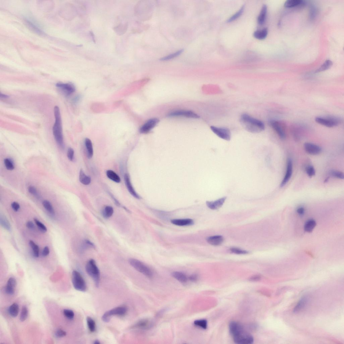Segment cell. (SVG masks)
Listing matches in <instances>:
<instances>
[{"label":"cell","mask_w":344,"mask_h":344,"mask_svg":"<svg viewBox=\"0 0 344 344\" xmlns=\"http://www.w3.org/2000/svg\"><path fill=\"white\" fill-rule=\"evenodd\" d=\"M230 333L234 342L238 344H251L254 342L252 336L246 331L243 326L236 322H230L229 325Z\"/></svg>","instance_id":"obj_1"},{"label":"cell","mask_w":344,"mask_h":344,"mask_svg":"<svg viewBox=\"0 0 344 344\" xmlns=\"http://www.w3.org/2000/svg\"><path fill=\"white\" fill-rule=\"evenodd\" d=\"M240 121L243 127L250 132L259 133L265 129V125L262 121L247 114L242 115Z\"/></svg>","instance_id":"obj_2"},{"label":"cell","mask_w":344,"mask_h":344,"mask_svg":"<svg viewBox=\"0 0 344 344\" xmlns=\"http://www.w3.org/2000/svg\"><path fill=\"white\" fill-rule=\"evenodd\" d=\"M55 121L53 127V135L58 144L61 147L64 146V140L60 109L56 106L54 109Z\"/></svg>","instance_id":"obj_3"},{"label":"cell","mask_w":344,"mask_h":344,"mask_svg":"<svg viewBox=\"0 0 344 344\" xmlns=\"http://www.w3.org/2000/svg\"><path fill=\"white\" fill-rule=\"evenodd\" d=\"M85 269L87 273L93 280L96 287H98L100 279V273L95 261L93 259H90L86 264Z\"/></svg>","instance_id":"obj_4"},{"label":"cell","mask_w":344,"mask_h":344,"mask_svg":"<svg viewBox=\"0 0 344 344\" xmlns=\"http://www.w3.org/2000/svg\"><path fill=\"white\" fill-rule=\"evenodd\" d=\"M130 265L139 272L148 278L153 276V273L149 268L140 261L135 259H130L129 260Z\"/></svg>","instance_id":"obj_5"},{"label":"cell","mask_w":344,"mask_h":344,"mask_svg":"<svg viewBox=\"0 0 344 344\" xmlns=\"http://www.w3.org/2000/svg\"><path fill=\"white\" fill-rule=\"evenodd\" d=\"M72 282L74 288L77 290L85 292L87 289L86 285L81 274L77 271L72 273Z\"/></svg>","instance_id":"obj_6"},{"label":"cell","mask_w":344,"mask_h":344,"mask_svg":"<svg viewBox=\"0 0 344 344\" xmlns=\"http://www.w3.org/2000/svg\"><path fill=\"white\" fill-rule=\"evenodd\" d=\"M127 312V308L125 306H118L107 311L102 317V320L105 322L110 321L112 316L124 315Z\"/></svg>","instance_id":"obj_7"},{"label":"cell","mask_w":344,"mask_h":344,"mask_svg":"<svg viewBox=\"0 0 344 344\" xmlns=\"http://www.w3.org/2000/svg\"><path fill=\"white\" fill-rule=\"evenodd\" d=\"M315 121L318 124L328 128L334 127L341 122L340 119L334 117H318L316 118Z\"/></svg>","instance_id":"obj_8"},{"label":"cell","mask_w":344,"mask_h":344,"mask_svg":"<svg viewBox=\"0 0 344 344\" xmlns=\"http://www.w3.org/2000/svg\"><path fill=\"white\" fill-rule=\"evenodd\" d=\"M211 129L213 132L221 139L227 141L231 140V132L229 129L213 126L211 127Z\"/></svg>","instance_id":"obj_9"},{"label":"cell","mask_w":344,"mask_h":344,"mask_svg":"<svg viewBox=\"0 0 344 344\" xmlns=\"http://www.w3.org/2000/svg\"><path fill=\"white\" fill-rule=\"evenodd\" d=\"M56 85L57 88L60 89L67 96H69L75 91V86L71 83L58 82L57 83Z\"/></svg>","instance_id":"obj_10"},{"label":"cell","mask_w":344,"mask_h":344,"mask_svg":"<svg viewBox=\"0 0 344 344\" xmlns=\"http://www.w3.org/2000/svg\"><path fill=\"white\" fill-rule=\"evenodd\" d=\"M159 122V120L156 118H152L148 121L140 128V132L142 133H147L156 125Z\"/></svg>","instance_id":"obj_11"},{"label":"cell","mask_w":344,"mask_h":344,"mask_svg":"<svg viewBox=\"0 0 344 344\" xmlns=\"http://www.w3.org/2000/svg\"><path fill=\"white\" fill-rule=\"evenodd\" d=\"M269 124L281 139L284 140L285 139L286 136L284 129L280 122L276 121L271 120L270 121Z\"/></svg>","instance_id":"obj_12"},{"label":"cell","mask_w":344,"mask_h":344,"mask_svg":"<svg viewBox=\"0 0 344 344\" xmlns=\"http://www.w3.org/2000/svg\"><path fill=\"white\" fill-rule=\"evenodd\" d=\"M169 117H184L188 118H198L200 116L194 112L189 111L179 110L174 111L168 114Z\"/></svg>","instance_id":"obj_13"},{"label":"cell","mask_w":344,"mask_h":344,"mask_svg":"<svg viewBox=\"0 0 344 344\" xmlns=\"http://www.w3.org/2000/svg\"><path fill=\"white\" fill-rule=\"evenodd\" d=\"M304 148L306 152L312 155L319 154L322 151L321 148L316 144L310 143H306L304 144Z\"/></svg>","instance_id":"obj_14"},{"label":"cell","mask_w":344,"mask_h":344,"mask_svg":"<svg viewBox=\"0 0 344 344\" xmlns=\"http://www.w3.org/2000/svg\"><path fill=\"white\" fill-rule=\"evenodd\" d=\"M292 163L291 159L287 161V172L284 178L280 184L281 187H283L287 184L291 178L292 173Z\"/></svg>","instance_id":"obj_15"},{"label":"cell","mask_w":344,"mask_h":344,"mask_svg":"<svg viewBox=\"0 0 344 344\" xmlns=\"http://www.w3.org/2000/svg\"><path fill=\"white\" fill-rule=\"evenodd\" d=\"M124 179L126 186L130 193L131 194L133 197L135 198L138 199V200L140 199L141 198L140 196L136 193L132 186L131 181H130L129 176L128 174H125L124 176Z\"/></svg>","instance_id":"obj_16"},{"label":"cell","mask_w":344,"mask_h":344,"mask_svg":"<svg viewBox=\"0 0 344 344\" xmlns=\"http://www.w3.org/2000/svg\"><path fill=\"white\" fill-rule=\"evenodd\" d=\"M227 197H224L215 201L206 202V204L208 207L212 210L218 209L223 205L226 200Z\"/></svg>","instance_id":"obj_17"},{"label":"cell","mask_w":344,"mask_h":344,"mask_svg":"<svg viewBox=\"0 0 344 344\" xmlns=\"http://www.w3.org/2000/svg\"><path fill=\"white\" fill-rule=\"evenodd\" d=\"M17 282L14 278H10L8 280L5 288V291L7 294L12 295L15 291Z\"/></svg>","instance_id":"obj_18"},{"label":"cell","mask_w":344,"mask_h":344,"mask_svg":"<svg viewBox=\"0 0 344 344\" xmlns=\"http://www.w3.org/2000/svg\"><path fill=\"white\" fill-rule=\"evenodd\" d=\"M171 222L174 225L180 226H191L194 223L193 220L190 219H173L171 220Z\"/></svg>","instance_id":"obj_19"},{"label":"cell","mask_w":344,"mask_h":344,"mask_svg":"<svg viewBox=\"0 0 344 344\" xmlns=\"http://www.w3.org/2000/svg\"><path fill=\"white\" fill-rule=\"evenodd\" d=\"M206 240L209 244L212 245L219 246L223 243L224 238L222 236L216 235L208 238Z\"/></svg>","instance_id":"obj_20"},{"label":"cell","mask_w":344,"mask_h":344,"mask_svg":"<svg viewBox=\"0 0 344 344\" xmlns=\"http://www.w3.org/2000/svg\"><path fill=\"white\" fill-rule=\"evenodd\" d=\"M151 324L150 322L148 320H142L137 322L132 326L133 329H146L149 328Z\"/></svg>","instance_id":"obj_21"},{"label":"cell","mask_w":344,"mask_h":344,"mask_svg":"<svg viewBox=\"0 0 344 344\" xmlns=\"http://www.w3.org/2000/svg\"><path fill=\"white\" fill-rule=\"evenodd\" d=\"M306 4V1L303 0H288L285 2L284 6L287 8H292Z\"/></svg>","instance_id":"obj_22"},{"label":"cell","mask_w":344,"mask_h":344,"mask_svg":"<svg viewBox=\"0 0 344 344\" xmlns=\"http://www.w3.org/2000/svg\"><path fill=\"white\" fill-rule=\"evenodd\" d=\"M267 10V6L266 5H263L258 18V23L259 25H263L265 23L266 19Z\"/></svg>","instance_id":"obj_23"},{"label":"cell","mask_w":344,"mask_h":344,"mask_svg":"<svg viewBox=\"0 0 344 344\" xmlns=\"http://www.w3.org/2000/svg\"><path fill=\"white\" fill-rule=\"evenodd\" d=\"M172 276L181 283H185L188 280V278L186 275L180 271L173 272L172 273Z\"/></svg>","instance_id":"obj_24"},{"label":"cell","mask_w":344,"mask_h":344,"mask_svg":"<svg viewBox=\"0 0 344 344\" xmlns=\"http://www.w3.org/2000/svg\"><path fill=\"white\" fill-rule=\"evenodd\" d=\"M85 144L88 158L89 159H91L92 158L93 154V150L92 141L89 139L86 138L85 140Z\"/></svg>","instance_id":"obj_25"},{"label":"cell","mask_w":344,"mask_h":344,"mask_svg":"<svg viewBox=\"0 0 344 344\" xmlns=\"http://www.w3.org/2000/svg\"><path fill=\"white\" fill-rule=\"evenodd\" d=\"M79 179L80 181L82 184L85 185H89L91 182L90 177L87 176L82 169H81L80 171Z\"/></svg>","instance_id":"obj_26"},{"label":"cell","mask_w":344,"mask_h":344,"mask_svg":"<svg viewBox=\"0 0 344 344\" xmlns=\"http://www.w3.org/2000/svg\"><path fill=\"white\" fill-rule=\"evenodd\" d=\"M268 29L267 28H264L263 30H257L255 32L253 36L255 38L259 40L265 39L267 37L268 34Z\"/></svg>","instance_id":"obj_27"},{"label":"cell","mask_w":344,"mask_h":344,"mask_svg":"<svg viewBox=\"0 0 344 344\" xmlns=\"http://www.w3.org/2000/svg\"><path fill=\"white\" fill-rule=\"evenodd\" d=\"M307 298L306 297H303L299 300L296 306H295L293 312L295 313H297L300 312L301 310L305 306L307 302Z\"/></svg>","instance_id":"obj_28"},{"label":"cell","mask_w":344,"mask_h":344,"mask_svg":"<svg viewBox=\"0 0 344 344\" xmlns=\"http://www.w3.org/2000/svg\"><path fill=\"white\" fill-rule=\"evenodd\" d=\"M316 225V223L315 221L312 219L309 220L305 224L304 230L306 232L310 233L312 232Z\"/></svg>","instance_id":"obj_29"},{"label":"cell","mask_w":344,"mask_h":344,"mask_svg":"<svg viewBox=\"0 0 344 344\" xmlns=\"http://www.w3.org/2000/svg\"><path fill=\"white\" fill-rule=\"evenodd\" d=\"M106 174L108 178L117 183H120L121 182L120 177L115 172L112 170H109L106 172Z\"/></svg>","instance_id":"obj_30"},{"label":"cell","mask_w":344,"mask_h":344,"mask_svg":"<svg viewBox=\"0 0 344 344\" xmlns=\"http://www.w3.org/2000/svg\"><path fill=\"white\" fill-rule=\"evenodd\" d=\"M332 61L329 60H326L322 66L315 71V73L327 70L330 69L332 66Z\"/></svg>","instance_id":"obj_31"},{"label":"cell","mask_w":344,"mask_h":344,"mask_svg":"<svg viewBox=\"0 0 344 344\" xmlns=\"http://www.w3.org/2000/svg\"><path fill=\"white\" fill-rule=\"evenodd\" d=\"M19 307L16 303H14L10 306L9 309V312L10 315L14 318L16 317L18 314Z\"/></svg>","instance_id":"obj_32"},{"label":"cell","mask_w":344,"mask_h":344,"mask_svg":"<svg viewBox=\"0 0 344 344\" xmlns=\"http://www.w3.org/2000/svg\"><path fill=\"white\" fill-rule=\"evenodd\" d=\"M113 213V208L111 206H107L103 209L102 214L104 218L107 219L110 218Z\"/></svg>","instance_id":"obj_33"},{"label":"cell","mask_w":344,"mask_h":344,"mask_svg":"<svg viewBox=\"0 0 344 344\" xmlns=\"http://www.w3.org/2000/svg\"><path fill=\"white\" fill-rule=\"evenodd\" d=\"M184 51V49H180L178 50V51L176 52L175 53L170 54V55L168 56H166L165 57L161 58L160 59V60L161 61H166L171 60L172 59H173V58H174L178 57V56L180 55Z\"/></svg>","instance_id":"obj_34"},{"label":"cell","mask_w":344,"mask_h":344,"mask_svg":"<svg viewBox=\"0 0 344 344\" xmlns=\"http://www.w3.org/2000/svg\"><path fill=\"white\" fill-rule=\"evenodd\" d=\"M87 323L89 330L93 332L96 330V324L95 321L90 317H88L86 318Z\"/></svg>","instance_id":"obj_35"},{"label":"cell","mask_w":344,"mask_h":344,"mask_svg":"<svg viewBox=\"0 0 344 344\" xmlns=\"http://www.w3.org/2000/svg\"><path fill=\"white\" fill-rule=\"evenodd\" d=\"M245 8V5L243 6L238 11L236 14H234V15L231 16L229 19H228L227 21V23H230L236 20L237 19L241 16L243 13V12L244 9Z\"/></svg>","instance_id":"obj_36"},{"label":"cell","mask_w":344,"mask_h":344,"mask_svg":"<svg viewBox=\"0 0 344 344\" xmlns=\"http://www.w3.org/2000/svg\"><path fill=\"white\" fill-rule=\"evenodd\" d=\"M42 204L43 207L49 213L52 215L55 214V212L51 203L48 200H44Z\"/></svg>","instance_id":"obj_37"},{"label":"cell","mask_w":344,"mask_h":344,"mask_svg":"<svg viewBox=\"0 0 344 344\" xmlns=\"http://www.w3.org/2000/svg\"><path fill=\"white\" fill-rule=\"evenodd\" d=\"M30 247L33 251L34 255L36 258H38L39 256V249L38 246L33 241L30 240L29 242Z\"/></svg>","instance_id":"obj_38"},{"label":"cell","mask_w":344,"mask_h":344,"mask_svg":"<svg viewBox=\"0 0 344 344\" xmlns=\"http://www.w3.org/2000/svg\"><path fill=\"white\" fill-rule=\"evenodd\" d=\"M194 324L202 329H206L208 328V322L205 319L196 320L194 322Z\"/></svg>","instance_id":"obj_39"},{"label":"cell","mask_w":344,"mask_h":344,"mask_svg":"<svg viewBox=\"0 0 344 344\" xmlns=\"http://www.w3.org/2000/svg\"><path fill=\"white\" fill-rule=\"evenodd\" d=\"M28 314L27 308L26 306H23L22 309L20 317V320L21 322H24L27 319Z\"/></svg>","instance_id":"obj_40"},{"label":"cell","mask_w":344,"mask_h":344,"mask_svg":"<svg viewBox=\"0 0 344 344\" xmlns=\"http://www.w3.org/2000/svg\"><path fill=\"white\" fill-rule=\"evenodd\" d=\"M331 176L340 179H344V174L343 172L335 170H331L329 172Z\"/></svg>","instance_id":"obj_41"},{"label":"cell","mask_w":344,"mask_h":344,"mask_svg":"<svg viewBox=\"0 0 344 344\" xmlns=\"http://www.w3.org/2000/svg\"><path fill=\"white\" fill-rule=\"evenodd\" d=\"M5 165L6 168L11 171L14 168V166L13 161L10 159L6 158L4 161Z\"/></svg>","instance_id":"obj_42"},{"label":"cell","mask_w":344,"mask_h":344,"mask_svg":"<svg viewBox=\"0 0 344 344\" xmlns=\"http://www.w3.org/2000/svg\"><path fill=\"white\" fill-rule=\"evenodd\" d=\"M0 223L1 225L4 227L5 229L10 230V224L8 222V220L6 219L5 217L3 216H1V219H0Z\"/></svg>","instance_id":"obj_43"},{"label":"cell","mask_w":344,"mask_h":344,"mask_svg":"<svg viewBox=\"0 0 344 344\" xmlns=\"http://www.w3.org/2000/svg\"><path fill=\"white\" fill-rule=\"evenodd\" d=\"M63 314L64 316L68 319L72 320L74 318V314L73 311L68 309H65L63 310Z\"/></svg>","instance_id":"obj_44"},{"label":"cell","mask_w":344,"mask_h":344,"mask_svg":"<svg viewBox=\"0 0 344 344\" xmlns=\"http://www.w3.org/2000/svg\"><path fill=\"white\" fill-rule=\"evenodd\" d=\"M231 252L237 255H245L247 254L248 252L237 248H232L230 249Z\"/></svg>","instance_id":"obj_45"},{"label":"cell","mask_w":344,"mask_h":344,"mask_svg":"<svg viewBox=\"0 0 344 344\" xmlns=\"http://www.w3.org/2000/svg\"><path fill=\"white\" fill-rule=\"evenodd\" d=\"M34 221L40 230L41 231L43 232H46L47 231V228L44 224L40 222L37 219H34Z\"/></svg>","instance_id":"obj_46"},{"label":"cell","mask_w":344,"mask_h":344,"mask_svg":"<svg viewBox=\"0 0 344 344\" xmlns=\"http://www.w3.org/2000/svg\"><path fill=\"white\" fill-rule=\"evenodd\" d=\"M54 335L57 338H60L64 337L66 335V333L62 329H58L55 333Z\"/></svg>","instance_id":"obj_47"},{"label":"cell","mask_w":344,"mask_h":344,"mask_svg":"<svg viewBox=\"0 0 344 344\" xmlns=\"http://www.w3.org/2000/svg\"><path fill=\"white\" fill-rule=\"evenodd\" d=\"M306 172L308 176L310 177H312L315 175V171L314 168L312 166H309L307 167Z\"/></svg>","instance_id":"obj_48"},{"label":"cell","mask_w":344,"mask_h":344,"mask_svg":"<svg viewBox=\"0 0 344 344\" xmlns=\"http://www.w3.org/2000/svg\"><path fill=\"white\" fill-rule=\"evenodd\" d=\"M28 189L29 192L31 194L34 195V196L38 198L39 197V194L38 193V192L34 187L30 186L28 187Z\"/></svg>","instance_id":"obj_49"},{"label":"cell","mask_w":344,"mask_h":344,"mask_svg":"<svg viewBox=\"0 0 344 344\" xmlns=\"http://www.w3.org/2000/svg\"><path fill=\"white\" fill-rule=\"evenodd\" d=\"M316 8L315 6H312L311 7L310 10V19L311 20L314 19L315 17H316Z\"/></svg>","instance_id":"obj_50"},{"label":"cell","mask_w":344,"mask_h":344,"mask_svg":"<svg viewBox=\"0 0 344 344\" xmlns=\"http://www.w3.org/2000/svg\"><path fill=\"white\" fill-rule=\"evenodd\" d=\"M74 150L71 148H68L67 151V155L69 159L71 161H73L74 157Z\"/></svg>","instance_id":"obj_51"},{"label":"cell","mask_w":344,"mask_h":344,"mask_svg":"<svg viewBox=\"0 0 344 344\" xmlns=\"http://www.w3.org/2000/svg\"><path fill=\"white\" fill-rule=\"evenodd\" d=\"M84 246L85 248H95V246L92 242L88 240H86L84 242Z\"/></svg>","instance_id":"obj_52"},{"label":"cell","mask_w":344,"mask_h":344,"mask_svg":"<svg viewBox=\"0 0 344 344\" xmlns=\"http://www.w3.org/2000/svg\"><path fill=\"white\" fill-rule=\"evenodd\" d=\"M11 207L14 210L15 212H17L20 208V206L18 203L16 202H14L12 203L11 204Z\"/></svg>","instance_id":"obj_53"},{"label":"cell","mask_w":344,"mask_h":344,"mask_svg":"<svg viewBox=\"0 0 344 344\" xmlns=\"http://www.w3.org/2000/svg\"><path fill=\"white\" fill-rule=\"evenodd\" d=\"M49 253V249L48 247H45L43 249L42 253L43 256L45 257L48 256Z\"/></svg>","instance_id":"obj_54"},{"label":"cell","mask_w":344,"mask_h":344,"mask_svg":"<svg viewBox=\"0 0 344 344\" xmlns=\"http://www.w3.org/2000/svg\"><path fill=\"white\" fill-rule=\"evenodd\" d=\"M189 279L192 282L196 281L198 279V276L196 274H194L190 275L189 276Z\"/></svg>","instance_id":"obj_55"},{"label":"cell","mask_w":344,"mask_h":344,"mask_svg":"<svg viewBox=\"0 0 344 344\" xmlns=\"http://www.w3.org/2000/svg\"><path fill=\"white\" fill-rule=\"evenodd\" d=\"M297 212L298 213L299 215H304V213H305V209H304V208H303L300 207L299 208L297 209Z\"/></svg>","instance_id":"obj_56"},{"label":"cell","mask_w":344,"mask_h":344,"mask_svg":"<svg viewBox=\"0 0 344 344\" xmlns=\"http://www.w3.org/2000/svg\"><path fill=\"white\" fill-rule=\"evenodd\" d=\"M109 194L111 197L112 199H113V200L115 202V204L118 206H121V204L120 203H119V201L117 200V199L115 198V197L113 196V195L110 193H109Z\"/></svg>","instance_id":"obj_57"},{"label":"cell","mask_w":344,"mask_h":344,"mask_svg":"<svg viewBox=\"0 0 344 344\" xmlns=\"http://www.w3.org/2000/svg\"><path fill=\"white\" fill-rule=\"evenodd\" d=\"M26 226L29 229H34V224L31 221H28L27 223Z\"/></svg>","instance_id":"obj_58"},{"label":"cell","mask_w":344,"mask_h":344,"mask_svg":"<svg viewBox=\"0 0 344 344\" xmlns=\"http://www.w3.org/2000/svg\"><path fill=\"white\" fill-rule=\"evenodd\" d=\"M260 278L261 277L259 275H255V276L251 277L250 279V280L252 281H257L259 280Z\"/></svg>","instance_id":"obj_59"},{"label":"cell","mask_w":344,"mask_h":344,"mask_svg":"<svg viewBox=\"0 0 344 344\" xmlns=\"http://www.w3.org/2000/svg\"><path fill=\"white\" fill-rule=\"evenodd\" d=\"M9 97L8 95H5L4 94L1 93H0V97L1 99H6Z\"/></svg>","instance_id":"obj_60"},{"label":"cell","mask_w":344,"mask_h":344,"mask_svg":"<svg viewBox=\"0 0 344 344\" xmlns=\"http://www.w3.org/2000/svg\"><path fill=\"white\" fill-rule=\"evenodd\" d=\"M100 342L98 340H96L95 342H94V344H100Z\"/></svg>","instance_id":"obj_61"}]
</instances>
